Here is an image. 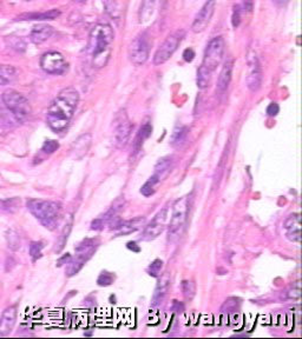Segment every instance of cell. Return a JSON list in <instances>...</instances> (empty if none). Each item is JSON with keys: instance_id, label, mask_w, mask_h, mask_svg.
I'll return each mask as SVG.
<instances>
[{"instance_id": "6da1fadb", "label": "cell", "mask_w": 302, "mask_h": 339, "mask_svg": "<svg viewBox=\"0 0 302 339\" xmlns=\"http://www.w3.org/2000/svg\"><path fill=\"white\" fill-rule=\"evenodd\" d=\"M78 103L79 93L73 87L63 90L51 103L46 114V121L50 128L54 132H62L69 126Z\"/></svg>"}, {"instance_id": "7a4b0ae2", "label": "cell", "mask_w": 302, "mask_h": 339, "mask_svg": "<svg viewBox=\"0 0 302 339\" xmlns=\"http://www.w3.org/2000/svg\"><path fill=\"white\" fill-rule=\"evenodd\" d=\"M115 33L113 27L108 24H97L91 30L89 39V52L91 63L94 69L107 66L113 52Z\"/></svg>"}, {"instance_id": "3957f363", "label": "cell", "mask_w": 302, "mask_h": 339, "mask_svg": "<svg viewBox=\"0 0 302 339\" xmlns=\"http://www.w3.org/2000/svg\"><path fill=\"white\" fill-rule=\"evenodd\" d=\"M26 206L44 228L51 231L57 228L62 216V205L59 203L43 199H29Z\"/></svg>"}, {"instance_id": "277c9868", "label": "cell", "mask_w": 302, "mask_h": 339, "mask_svg": "<svg viewBox=\"0 0 302 339\" xmlns=\"http://www.w3.org/2000/svg\"><path fill=\"white\" fill-rule=\"evenodd\" d=\"M189 211V197H182L174 204L170 225L168 229V240L175 242L182 235L183 228L186 222V216Z\"/></svg>"}, {"instance_id": "5b68a950", "label": "cell", "mask_w": 302, "mask_h": 339, "mask_svg": "<svg viewBox=\"0 0 302 339\" xmlns=\"http://www.w3.org/2000/svg\"><path fill=\"white\" fill-rule=\"evenodd\" d=\"M3 101L8 110L18 121H24L31 114V106L29 100L22 93L15 90H9L3 94Z\"/></svg>"}, {"instance_id": "8992f818", "label": "cell", "mask_w": 302, "mask_h": 339, "mask_svg": "<svg viewBox=\"0 0 302 339\" xmlns=\"http://www.w3.org/2000/svg\"><path fill=\"white\" fill-rule=\"evenodd\" d=\"M223 54H225V40L222 37H215L206 47L202 66L213 73L222 63Z\"/></svg>"}, {"instance_id": "52a82bcc", "label": "cell", "mask_w": 302, "mask_h": 339, "mask_svg": "<svg viewBox=\"0 0 302 339\" xmlns=\"http://www.w3.org/2000/svg\"><path fill=\"white\" fill-rule=\"evenodd\" d=\"M132 130L131 121L125 110H121L114 120V138L117 147H124L130 139Z\"/></svg>"}, {"instance_id": "ba28073f", "label": "cell", "mask_w": 302, "mask_h": 339, "mask_svg": "<svg viewBox=\"0 0 302 339\" xmlns=\"http://www.w3.org/2000/svg\"><path fill=\"white\" fill-rule=\"evenodd\" d=\"M150 44L147 33H141L134 39L129 47V58L131 63L136 66L144 65L149 59V51H150Z\"/></svg>"}, {"instance_id": "9c48e42d", "label": "cell", "mask_w": 302, "mask_h": 339, "mask_svg": "<svg viewBox=\"0 0 302 339\" xmlns=\"http://www.w3.org/2000/svg\"><path fill=\"white\" fill-rule=\"evenodd\" d=\"M40 67L49 74H63L67 70V63L59 52H46L40 58Z\"/></svg>"}, {"instance_id": "30bf717a", "label": "cell", "mask_w": 302, "mask_h": 339, "mask_svg": "<svg viewBox=\"0 0 302 339\" xmlns=\"http://www.w3.org/2000/svg\"><path fill=\"white\" fill-rule=\"evenodd\" d=\"M181 39L182 37L179 36V32L169 36L156 51L154 56V65H162V64L167 63L172 57V54L176 52V50H177Z\"/></svg>"}, {"instance_id": "8fae6325", "label": "cell", "mask_w": 302, "mask_h": 339, "mask_svg": "<svg viewBox=\"0 0 302 339\" xmlns=\"http://www.w3.org/2000/svg\"><path fill=\"white\" fill-rule=\"evenodd\" d=\"M247 86L252 92H256L260 90L262 84V70L259 59L254 52L248 54V76H247Z\"/></svg>"}, {"instance_id": "7c38bea8", "label": "cell", "mask_w": 302, "mask_h": 339, "mask_svg": "<svg viewBox=\"0 0 302 339\" xmlns=\"http://www.w3.org/2000/svg\"><path fill=\"white\" fill-rule=\"evenodd\" d=\"M216 9V2L215 0H208L205 5L202 6V9L199 10V12L196 15L194 22H192L191 30L195 33H202L206 31L207 27L209 26L212 18L215 13Z\"/></svg>"}, {"instance_id": "4fadbf2b", "label": "cell", "mask_w": 302, "mask_h": 339, "mask_svg": "<svg viewBox=\"0 0 302 339\" xmlns=\"http://www.w3.org/2000/svg\"><path fill=\"white\" fill-rule=\"evenodd\" d=\"M168 219V209H163L162 211H159L154 219L151 220V223L145 228L143 232V240H154L155 238L161 235L163 230L165 228V223Z\"/></svg>"}, {"instance_id": "5bb4252c", "label": "cell", "mask_w": 302, "mask_h": 339, "mask_svg": "<svg viewBox=\"0 0 302 339\" xmlns=\"http://www.w3.org/2000/svg\"><path fill=\"white\" fill-rule=\"evenodd\" d=\"M283 228L287 230L286 237L293 243L301 242V215L293 213L283 222Z\"/></svg>"}, {"instance_id": "9a60e30c", "label": "cell", "mask_w": 302, "mask_h": 339, "mask_svg": "<svg viewBox=\"0 0 302 339\" xmlns=\"http://www.w3.org/2000/svg\"><path fill=\"white\" fill-rule=\"evenodd\" d=\"M17 316H18V311H17L16 306L5 308L2 317H0V337H6L11 333L16 325Z\"/></svg>"}, {"instance_id": "2e32d148", "label": "cell", "mask_w": 302, "mask_h": 339, "mask_svg": "<svg viewBox=\"0 0 302 339\" xmlns=\"http://www.w3.org/2000/svg\"><path fill=\"white\" fill-rule=\"evenodd\" d=\"M172 167H174V157H171V155L163 157L162 159H159L157 164H156L154 175L151 176L150 179L157 185L159 182L163 181V179L170 174Z\"/></svg>"}, {"instance_id": "e0dca14e", "label": "cell", "mask_w": 302, "mask_h": 339, "mask_svg": "<svg viewBox=\"0 0 302 339\" xmlns=\"http://www.w3.org/2000/svg\"><path fill=\"white\" fill-rule=\"evenodd\" d=\"M91 141H92V137L90 133L81 134L73 141L72 146H71V153L74 159H81L87 153L91 146Z\"/></svg>"}, {"instance_id": "ac0fdd59", "label": "cell", "mask_w": 302, "mask_h": 339, "mask_svg": "<svg viewBox=\"0 0 302 339\" xmlns=\"http://www.w3.org/2000/svg\"><path fill=\"white\" fill-rule=\"evenodd\" d=\"M169 286H170V277L168 273L163 274L159 279L157 286H156L154 296H152V306H157L164 300L165 296H167Z\"/></svg>"}, {"instance_id": "d6986e66", "label": "cell", "mask_w": 302, "mask_h": 339, "mask_svg": "<svg viewBox=\"0 0 302 339\" xmlns=\"http://www.w3.org/2000/svg\"><path fill=\"white\" fill-rule=\"evenodd\" d=\"M52 35H53L52 26L47 25V24H39V25H36L32 29L30 38H31L32 43L42 44L44 42H46L47 39H50Z\"/></svg>"}, {"instance_id": "ffe728a7", "label": "cell", "mask_w": 302, "mask_h": 339, "mask_svg": "<svg viewBox=\"0 0 302 339\" xmlns=\"http://www.w3.org/2000/svg\"><path fill=\"white\" fill-rule=\"evenodd\" d=\"M233 65V59H228L222 67V71L219 77V81H217V90H219L220 93H225L228 90L230 80H232Z\"/></svg>"}, {"instance_id": "44dd1931", "label": "cell", "mask_w": 302, "mask_h": 339, "mask_svg": "<svg viewBox=\"0 0 302 339\" xmlns=\"http://www.w3.org/2000/svg\"><path fill=\"white\" fill-rule=\"evenodd\" d=\"M145 218L144 217H137V218L128 220V222H123L121 225V228L117 230V236H124V235H130L132 232H136L137 230H140L142 226L144 225Z\"/></svg>"}, {"instance_id": "7402d4cb", "label": "cell", "mask_w": 302, "mask_h": 339, "mask_svg": "<svg viewBox=\"0 0 302 339\" xmlns=\"http://www.w3.org/2000/svg\"><path fill=\"white\" fill-rule=\"evenodd\" d=\"M189 134V130L186 126H176L174 132H172L171 135V146H174L176 148H181L183 145L186 143V138H188Z\"/></svg>"}, {"instance_id": "603a6c76", "label": "cell", "mask_w": 302, "mask_h": 339, "mask_svg": "<svg viewBox=\"0 0 302 339\" xmlns=\"http://www.w3.org/2000/svg\"><path fill=\"white\" fill-rule=\"evenodd\" d=\"M156 9V0H142V4L138 12L140 23H147L154 15Z\"/></svg>"}, {"instance_id": "cb8c5ba5", "label": "cell", "mask_w": 302, "mask_h": 339, "mask_svg": "<svg viewBox=\"0 0 302 339\" xmlns=\"http://www.w3.org/2000/svg\"><path fill=\"white\" fill-rule=\"evenodd\" d=\"M152 133V126L150 123H145L143 126L140 128V131H138L137 133V137L135 139V152L137 153V152H140L142 145H143L145 139H148L150 137Z\"/></svg>"}, {"instance_id": "d4e9b609", "label": "cell", "mask_w": 302, "mask_h": 339, "mask_svg": "<svg viewBox=\"0 0 302 339\" xmlns=\"http://www.w3.org/2000/svg\"><path fill=\"white\" fill-rule=\"evenodd\" d=\"M16 69L11 65H0V86L11 84L16 79Z\"/></svg>"}, {"instance_id": "484cf974", "label": "cell", "mask_w": 302, "mask_h": 339, "mask_svg": "<svg viewBox=\"0 0 302 339\" xmlns=\"http://www.w3.org/2000/svg\"><path fill=\"white\" fill-rule=\"evenodd\" d=\"M20 199L18 197L15 198H6L0 201V212L3 213H15L20 209Z\"/></svg>"}, {"instance_id": "4316f807", "label": "cell", "mask_w": 302, "mask_h": 339, "mask_svg": "<svg viewBox=\"0 0 302 339\" xmlns=\"http://www.w3.org/2000/svg\"><path fill=\"white\" fill-rule=\"evenodd\" d=\"M5 238L10 250L18 251L22 247V238H20V235L15 229H9L5 233Z\"/></svg>"}, {"instance_id": "83f0119b", "label": "cell", "mask_w": 302, "mask_h": 339, "mask_svg": "<svg viewBox=\"0 0 302 339\" xmlns=\"http://www.w3.org/2000/svg\"><path fill=\"white\" fill-rule=\"evenodd\" d=\"M212 72L203 67L202 65L199 66V69L197 71V86L199 89H207V87L210 85V81H212Z\"/></svg>"}, {"instance_id": "f1b7e54d", "label": "cell", "mask_w": 302, "mask_h": 339, "mask_svg": "<svg viewBox=\"0 0 302 339\" xmlns=\"http://www.w3.org/2000/svg\"><path fill=\"white\" fill-rule=\"evenodd\" d=\"M59 16V12L57 10H52V11L46 13H32V15H25L22 16L20 18H26L24 20H52L56 17Z\"/></svg>"}, {"instance_id": "f546056e", "label": "cell", "mask_w": 302, "mask_h": 339, "mask_svg": "<svg viewBox=\"0 0 302 339\" xmlns=\"http://www.w3.org/2000/svg\"><path fill=\"white\" fill-rule=\"evenodd\" d=\"M71 229H72V217H70V220L69 223L66 224L65 228L63 229V232L62 235H60L59 239H58V247H57V251H62V249L64 246H65V244L67 242V238H69V235L71 232Z\"/></svg>"}, {"instance_id": "4dcf8cb0", "label": "cell", "mask_w": 302, "mask_h": 339, "mask_svg": "<svg viewBox=\"0 0 302 339\" xmlns=\"http://www.w3.org/2000/svg\"><path fill=\"white\" fill-rule=\"evenodd\" d=\"M182 292L184 294L185 298L188 299H192L195 296L196 292V287H195V283L191 280H183L182 281Z\"/></svg>"}, {"instance_id": "1f68e13d", "label": "cell", "mask_w": 302, "mask_h": 339, "mask_svg": "<svg viewBox=\"0 0 302 339\" xmlns=\"http://www.w3.org/2000/svg\"><path fill=\"white\" fill-rule=\"evenodd\" d=\"M115 274L113 272H109V271H103L100 272L99 276H98L97 279V284L99 286H109L115 281Z\"/></svg>"}, {"instance_id": "d6a6232c", "label": "cell", "mask_w": 302, "mask_h": 339, "mask_svg": "<svg viewBox=\"0 0 302 339\" xmlns=\"http://www.w3.org/2000/svg\"><path fill=\"white\" fill-rule=\"evenodd\" d=\"M44 249V245L42 242H32L30 244V256L33 262L42 257V251Z\"/></svg>"}, {"instance_id": "836d02e7", "label": "cell", "mask_w": 302, "mask_h": 339, "mask_svg": "<svg viewBox=\"0 0 302 339\" xmlns=\"http://www.w3.org/2000/svg\"><path fill=\"white\" fill-rule=\"evenodd\" d=\"M58 148H59L58 141L54 140V139H49V140H46L45 143L43 144L42 152L45 154H52L57 150H58Z\"/></svg>"}, {"instance_id": "e575fe53", "label": "cell", "mask_w": 302, "mask_h": 339, "mask_svg": "<svg viewBox=\"0 0 302 339\" xmlns=\"http://www.w3.org/2000/svg\"><path fill=\"white\" fill-rule=\"evenodd\" d=\"M239 306H240V299H237V298H229V299L223 304L221 311L225 313L234 312V311H236L237 308H239Z\"/></svg>"}, {"instance_id": "d590c367", "label": "cell", "mask_w": 302, "mask_h": 339, "mask_svg": "<svg viewBox=\"0 0 302 339\" xmlns=\"http://www.w3.org/2000/svg\"><path fill=\"white\" fill-rule=\"evenodd\" d=\"M163 267V262L161 259H155L150 265L148 267V273L150 274L151 277H158L159 273H161V270Z\"/></svg>"}, {"instance_id": "8d00e7d4", "label": "cell", "mask_w": 302, "mask_h": 339, "mask_svg": "<svg viewBox=\"0 0 302 339\" xmlns=\"http://www.w3.org/2000/svg\"><path fill=\"white\" fill-rule=\"evenodd\" d=\"M155 186L156 185L154 184V183L150 182V181H148L143 186H142L141 193L143 196H145V197H150V196H152L155 193Z\"/></svg>"}, {"instance_id": "74e56055", "label": "cell", "mask_w": 302, "mask_h": 339, "mask_svg": "<svg viewBox=\"0 0 302 339\" xmlns=\"http://www.w3.org/2000/svg\"><path fill=\"white\" fill-rule=\"evenodd\" d=\"M300 296H301V287H300V283L297 281L296 285L291 287L290 290H288L287 298L288 299H298Z\"/></svg>"}, {"instance_id": "f35d334b", "label": "cell", "mask_w": 302, "mask_h": 339, "mask_svg": "<svg viewBox=\"0 0 302 339\" xmlns=\"http://www.w3.org/2000/svg\"><path fill=\"white\" fill-rule=\"evenodd\" d=\"M266 112L269 117H276L280 112V106L276 103H270L268 105Z\"/></svg>"}, {"instance_id": "ab89813d", "label": "cell", "mask_w": 302, "mask_h": 339, "mask_svg": "<svg viewBox=\"0 0 302 339\" xmlns=\"http://www.w3.org/2000/svg\"><path fill=\"white\" fill-rule=\"evenodd\" d=\"M241 23V10L240 6H235L233 11V26L237 27Z\"/></svg>"}, {"instance_id": "60d3db41", "label": "cell", "mask_w": 302, "mask_h": 339, "mask_svg": "<svg viewBox=\"0 0 302 339\" xmlns=\"http://www.w3.org/2000/svg\"><path fill=\"white\" fill-rule=\"evenodd\" d=\"M104 226H105V223L100 217H98V218L92 220V223H91V229L96 230V231H100V230H103Z\"/></svg>"}, {"instance_id": "b9f144b4", "label": "cell", "mask_w": 302, "mask_h": 339, "mask_svg": "<svg viewBox=\"0 0 302 339\" xmlns=\"http://www.w3.org/2000/svg\"><path fill=\"white\" fill-rule=\"evenodd\" d=\"M183 58H184L185 62H192V60H194L195 58V52H194V50H191V49H186L184 51V53H183Z\"/></svg>"}, {"instance_id": "7bdbcfd3", "label": "cell", "mask_w": 302, "mask_h": 339, "mask_svg": "<svg viewBox=\"0 0 302 339\" xmlns=\"http://www.w3.org/2000/svg\"><path fill=\"white\" fill-rule=\"evenodd\" d=\"M127 247L129 250L134 251V252H140V251H141L140 245H137V243H136V242H129L127 244Z\"/></svg>"}, {"instance_id": "ee69618b", "label": "cell", "mask_w": 302, "mask_h": 339, "mask_svg": "<svg viewBox=\"0 0 302 339\" xmlns=\"http://www.w3.org/2000/svg\"><path fill=\"white\" fill-rule=\"evenodd\" d=\"M69 259H71V256H70V254L69 253H66L65 254V256H64V257H62V258H60L59 260H58V264H57V265H58V266H62L63 265V263H67V260H69Z\"/></svg>"}, {"instance_id": "f6af8a7d", "label": "cell", "mask_w": 302, "mask_h": 339, "mask_svg": "<svg viewBox=\"0 0 302 339\" xmlns=\"http://www.w3.org/2000/svg\"><path fill=\"white\" fill-rule=\"evenodd\" d=\"M271 2H273L276 6H280V8H282V6L287 4L288 0H271Z\"/></svg>"}, {"instance_id": "bcb514c9", "label": "cell", "mask_w": 302, "mask_h": 339, "mask_svg": "<svg viewBox=\"0 0 302 339\" xmlns=\"http://www.w3.org/2000/svg\"><path fill=\"white\" fill-rule=\"evenodd\" d=\"M24 2H32V0H24Z\"/></svg>"}]
</instances>
